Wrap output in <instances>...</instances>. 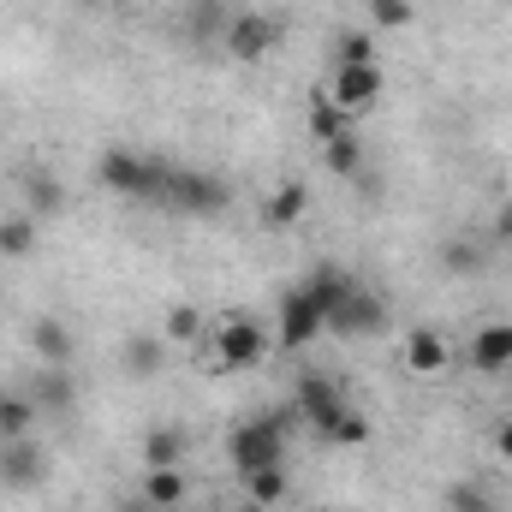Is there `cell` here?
<instances>
[{
    "instance_id": "cell-1",
    "label": "cell",
    "mask_w": 512,
    "mask_h": 512,
    "mask_svg": "<svg viewBox=\"0 0 512 512\" xmlns=\"http://www.w3.org/2000/svg\"><path fill=\"white\" fill-rule=\"evenodd\" d=\"M268 358V334L256 328L251 316H227L215 328V340H203V370L215 376H239V370H256Z\"/></svg>"
},
{
    "instance_id": "cell-2",
    "label": "cell",
    "mask_w": 512,
    "mask_h": 512,
    "mask_svg": "<svg viewBox=\"0 0 512 512\" xmlns=\"http://www.w3.org/2000/svg\"><path fill=\"white\" fill-rule=\"evenodd\" d=\"M227 459H233L239 477H245V471H262V465H286V417H280V411H262V417L233 423Z\"/></svg>"
},
{
    "instance_id": "cell-3",
    "label": "cell",
    "mask_w": 512,
    "mask_h": 512,
    "mask_svg": "<svg viewBox=\"0 0 512 512\" xmlns=\"http://www.w3.org/2000/svg\"><path fill=\"white\" fill-rule=\"evenodd\" d=\"M233 209V185L221 173H197V167H179L173 173V191H167V215H191V221H215Z\"/></svg>"
},
{
    "instance_id": "cell-4",
    "label": "cell",
    "mask_w": 512,
    "mask_h": 512,
    "mask_svg": "<svg viewBox=\"0 0 512 512\" xmlns=\"http://www.w3.org/2000/svg\"><path fill=\"white\" fill-rule=\"evenodd\" d=\"M328 334H340V340H382V334H387L382 292H370V286H358V280H352V292L328 310Z\"/></svg>"
},
{
    "instance_id": "cell-5",
    "label": "cell",
    "mask_w": 512,
    "mask_h": 512,
    "mask_svg": "<svg viewBox=\"0 0 512 512\" xmlns=\"http://www.w3.org/2000/svg\"><path fill=\"white\" fill-rule=\"evenodd\" d=\"M346 405H352V399H346V387L334 382V376H322V370H304L298 387H292V411H298L322 441H328V429L340 423V411H346Z\"/></svg>"
},
{
    "instance_id": "cell-6",
    "label": "cell",
    "mask_w": 512,
    "mask_h": 512,
    "mask_svg": "<svg viewBox=\"0 0 512 512\" xmlns=\"http://www.w3.org/2000/svg\"><path fill=\"white\" fill-rule=\"evenodd\" d=\"M322 90L340 102V114H346V120H358L364 108H376V102H382L387 78H382V66H334V78H328Z\"/></svg>"
},
{
    "instance_id": "cell-7",
    "label": "cell",
    "mask_w": 512,
    "mask_h": 512,
    "mask_svg": "<svg viewBox=\"0 0 512 512\" xmlns=\"http://www.w3.org/2000/svg\"><path fill=\"white\" fill-rule=\"evenodd\" d=\"M274 42H280V18H268V12H233V18H227V54H233L239 66L268 60Z\"/></svg>"
},
{
    "instance_id": "cell-8",
    "label": "cell",
    "mask_w": 512,
    "mask_h": 512,
    "mask_svg": "<svg viewBox=\"0 0 512 512\" xmlns=\"http://www.w3.org/2000/svg\"><path fill=\"white\" fill-rule=\"evenodd\" d=\"M316 334H328V316H322V304L304 286H292L280 298V352H304Z\"/></svg>"
},
{
    "instance_id": "cell-9",
    "label": "cell",
    "mask_w": 512,
    "mask_h": 512,
    "mask_svg": "<svg viewBox=\"0 0 512 512\" xmlns=\"http://www.w3.org/2000/svg\"><path fill=\"white\" fill-rule=\"evenodd\" d=\"M0 483L18 489V495L42 489V483H48V453H42L30 435H24V441H6V447H0Z\"/></svg>"
},
{
    "instance_id": "cell-10",
    "label": "cell",
    "mask_w": 512,
    "mask_h": 512,
    "mask_svg": "<svg viewBox=\"0 0 512 512\" xmlns=\"http://www.w3.org/2000/svg\"><path fill=\"white\" fill-rule=\"evenodd\" d=\"M465 364H471L477 376L512 370V322H483V328L471 334V346H465Z\"/></svg>"
},
{
    "instance_id": "cell-11",
    "label": "cell",
    "mask_w": 512,
    "mask_h": 512,
    "mask_svg": "<svg viewBox=\"0 0 512 512\" xmlns=\"http://www.w3.org/2000/svg\"><path fill=\"white\" fill-rule=\"evenodd\" d=\"M447 358H453V346H447L441 328H411V334L399 340V364H405L411 376H441Z\"/></svg>"
},
{
    "instance_id": "cell-12",
    "label": "cell",
    "mask_w": 512,
    "mask_h": 512,
    "mask_svg": "<svg viewBox=\"0 0 512 512\" xmlns=\"http://www.w3.org/2000/svg\"><path fill=\"white\" fill-rule=\"evenodd\" d=\"M143 167H149V155H137V149H108L102 161H96V179H102V191H114V197H143Z\"/></svg>"
},
{
    "instance_id": "cell-13",
    "label": "cell",
    "mask_w": 512,
    "mask_h": 512,
    "mask_svg": "<svg viewBox=\"0 0 512 512\" xmlns=\"http://www.w3.org/2000/svg\"><path fill=\"white\" fill-rule=\"evenodd\" d=\"M304 215H310V185H304V179L274 185V191H268V203H262V227H268V233H292Z\"/></svg>"
},
{
    "instance_id": "cell-14",
    "label": "cell",
    "mask_w": 512,
    "mask_h": 512,
    "mask_svg": "<svg viewBox=\"0 0 512 512\" xmlns=\"http://www.w3.org/2000/svg\"><path fill=\"white\" fill-rule=\"evenodd\" d=\"M30 352H36L42 364L66 370V364H72V352H78V340H72V328H66L60 316H36V322H30Z\"/></svg>"
},
{
    "instance_id": "cell-15",
    "label": "cell",
    "mask_w": 512,
    "mask_h": 512,
    "mask_svg": "<svg viewBox=\"0 0 512 512\" xmlns=\"http://www.w3.org/2000/svg\"><path fill=\"white\" fill-rule=\"evenodd\" d=\"M120 364H126V376H137V382L161 376V364H167V340H161V334H131L126 346H120Z\"/></svg>"
},
{
    "instance_id": "cell-16",
    "label": "cell",
    "mask_w": 512,
    "mask_h": 512,
    "mask_svg": "<svg viewBox=\"0 0 512 512\" xmlns=\"http://www.w3.org/2000/svg\"><path fill=\"white\" fill-rule=\"evenodd\" d=\"M18 185H24V215H60V209H66V191H60L42 167H24Z\"/></svg>"
},
{
    "instance_id": "cell-17",
    "label": "cell",
    "mask_w": 512,
    "mask_h": 512,
    "mask_svg": "<svg viewBox=\"0 0 512 512\" xmlns=\"http://www.w3.org/2000/svg\"><path fill=\"white\" fill-rule=\"evenodd\" d=\"M179 459H185V429L155 423V429L143 435V465H149V471H167V465H179Z\"/></svg>"
},
{
    "instance_id": "cell-18",
    "label": "cell",
    "mask_w": 512,
    "mask_h": 512,
    "mask_svg": "<svg viewBox=\"0 0 512 512\" xmlns=\"http://www.w3.org/2000/svg\"><path fill=\"white\" fill-rule=\"evenodd\" d=\"M322 167H328V173H340V179L364 173V137H358V131L328 137V143H322Z\"/></svg>"
},
{
    "instance_id": "cell-19",
    "label": "cell",
    "mask_w": 512,
    "mask_h": 512,
    "mask_svg": "<svg viewBox=\"0 0 512 512\" xmlns=\"http://www.w3.org/2000/svg\"><path fill=\"white\" fill-rule=\"evenodd\" d=\"M30 399H36V411H72V399H78V382L66 376V370H42L36 376V387H30Z\"/></svg>"
},
{
    "instance_id": "cell-20",
    "label": "cell",
    "mask_w": 512,
    "mask_h": 512,
    "mask_svg": "<svg viewBox=\"0 0 512 512\" xmlns=\"http://www.w3.org/2000/svg\"><path fill=\"white\" fill-rule=\"evenodd\" d=\"M191 489H185V471L179 465H167V471H143V501L155 512H167V507H179Z\"/></svg>"
},
{
    "instance_id": "cell-21",
    "label": "cell",
    "mask_w": 512,
    "mask_h": 512,
    "mask_svg": "<svg viewBox=\"0 0 512 512\" xmlns=\"http://www.w3.org/2000/svg\"><path fill=\"white\" fill-rule=\"evenodd\" d=\"M239 483H245V501H256V507H280V501H286V489H292V483H286V465L245 471Z\"/></svg>"
},
{
    "instance_id": "cell-22",
    "label": "cell",
    "mask_w": 512,
    "mask_h": 512,
    "mask_svg": "<svg viewBox=\"0 0 512 512\" xmlns=\"http://www.w3.org/2000/svg\"><path fill=\"white\" fill-rule=\"evenodd\" d=\"M304 126H310V137H316V143H328V137L352 131V120L340 114V102H334L328 90H316V96H310V120H304Z\"/></svg>"
},
{
    "instance_id": "cell-23",
    "label": "cell",
    "mask_w": 512,
    "mask_h": 512,
    "mask_svg": "<svg viewBox=\"0 0 512 512\" xmlns=\"http://www.w3.org/2000/svg\"><path fill=\"white\" fill-rule=\"evenodd\" d=\"M161 340H167V346H191V340H203V310H197V304H173L167 322H161Z\"/></svg>"
},
{
    "instance_id": "cell-24",
    "label": "cell",
    "mask_w": 512,
    "mask_h": 512,
    "mask_svg": "<svg viewBox=\"0 0 512 512\" xmlns=\"http://www.w3.org/2000/svg\"><path fill=\"white\" fill-rule=\"evenodd\" d=\"M36 251V215H6L0 221V256H30Z\"/></svg>"
},
{
    "instance_id": "cell-25",
    "label": "cell",
    "mask_w": 512,
    "mask_h": 512,
    "mask_svg": "<svg viewBox=\"0 0 512 512\" xmlns=\"http://www.w3.org/2000/svg\"><path fill=\"white\" fill-rule=\"evenodd\" d=\"M30 429H36V399L6 393V405H0V441H24Z\"/></svg>"
},
{
    "instance_id": "cell-26",
    "label": "cell",
    "mask_w": 512,
    "mask_h": 512,
    "mask_svg": "<svg viewBox=\"0 0 512 512\" xmlns=\"http://www.w3.org/2000/svg\"><path fill=\"white\" fill-rule=\"evenodd\" d=\"M334 66H376V42H370V30H340V42H334Z\"/></svg>"
},
{
    "instance_id": "cell-27",
    "label": "cell",
    "mask_w": 512,
    "mask_h": 512,
    "mask_svg": "<svg viewBox=\"0 0 512 512\" xmlns=\"http://www.w3.org/2000/svg\"><path fill=\"white\" fill-rule=\"evenodd\" d=\"M435 262H441V274H477V268H483V251H477L471 239H447V245L435 251Z\"/></svg>"
},
{
    "instance_id": "cell-28",
    "label": "cell",
    "mask_w": 512,
    "mask_h": 512,
    "mask_svg": "<svg viewBox=\"0 0 512 512\" xmlns=\"http://www.w3.org/2000/svg\"><path fill=\"white\" fill-rule=\"evenodd\" d=\"M441 501H447V512H501V507H495V495H489L483 483H447V495H441Z\"/></svg>"
},
{
    "instance_id": "cell-29",
    "label": "cell",
    "mask_w": 512,
    "mask_h": 512,
    "mask_svg": "<svg viewBox=\"0 0 512 512\" xmlns=\"http://www.w3.org/2000/svg\"><path fill=\"white\" fill-rule=\"evenodd\" d=\"M328 441H334V447H364V441H370V417H364L358 405H346L340 423L328 429Z\"/></svg>"
},
{
    "instance_id": "cell-30",
    "label": "cell",
    "mask_w": 512,
    "mask_h": 512,
    "mask_svg": "<svg viewBox=\"0 0 512 512\" xmlns=\"http://www.w3.org/2000/svg\"><path fill=\"white\" fill-rule=\"evenodd\" d=\"M227 18H233V12H227L221 0H191V36H197V42L215 36V30L227 36Z\"/></svg>"
},
{
    "instance_id": "cell-31",
    "label": "cell",
    "mask_w": 512,
    "mask_h": 512,
    "mask_svg": "<svg viewBox=\"0 0 512 512\" xmlns=\"http://www.w3.org/2000/svg\"><path fill=\"white\" fill-rule=\"evenodd\" d=\"M364 12L376 18V30H405V24L417 18V0H370Z\"/></svg>"
},
{
    "instance_id": "cell-32",
    "label": "cell",
    "mask_w": 512,
    "mask_h": 512,
    "mask_svg": "<svg viewBox=\"0 0 512 512\" xmlns=\"http://www.w3.org/2000/svg\"><path fill=\"white\" fill-rule=\"evenodd\" d=\"M495 459H507V465H512V417L495 423Z\"/></svg>"
},
{
    "instance_id": "cell-33",
    "label": "cell",
    "mask_w": 512,
    "mask_h": 512,
    "mask_svg": "<svg viewBox=\"0 0 512 512\" xmlns=\"http://www.w3.org/2000/svg\"><path fill=\"white\" fill-rule=\"evenodd\" d=\"M495 245H512V203L495 209Z\"/></svg>"
},
{
    "instance_id": "cell-34",
    "label": "cell",
    "mask_w": 512,
    "mask_h": 512,
    "mask_svg": "<svg viewBox=\"0 0 512 512\" xmlns=\"http://www.w3.org/2000/svg\"><path fill=\"white\" fill-rule=\"evenodd\" d=\"M78 6H114V0H78Z\"/></svg>"
},
{
    "instance_id": "cell-35",
    "label": "cell",
    "mask_w": 512,
    "mask_h": 512,
    "mask_svg": "<svg viewBox=\"0 0 512 512\" xmlns=\"http://www.w3.org/2000/svg\"><path fill=\"white\" fill-rule=\"evenodd\" d=\"M0 405H6V393H0Z\"/></svg>"
}]
</instances>
